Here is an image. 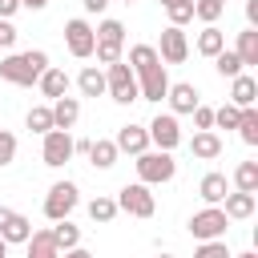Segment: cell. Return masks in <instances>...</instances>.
<instances>
[{
    "mask_svg": "<svg viewBox=\"0 0 258 258\" xmlns=\"http://www.w3.org/2000/svg\"><path fill=\"white\" fill-rule=\"evenodd\" d=\"M109 4H113V0H81V8H85L89 16H101V12L109 8Z\"/></svg>",
    "mask_w": 258,
    "mask_h": 258,
    "instance_id": "cell-41",
    "label": "cell"
},
{
    "mask_svg": "<svg viewBox=\"0 0 258 258\" xmlns=\"http://www.w3.org/2000/svg\"><path fill=\"white\" fill-rule=\"evenodd\" d=\"M93 44H97V36H93V24H89L85 16L64 20V48H69L77 60H89V56H93Z\"/></svg>",
    "mask_w": 258,
    "mask_h": 258,
    "instance_id": "cell-10",
    "label": "cell"
},
{
    "mask_svg": "<svg viewBox=\"0 0 258 258\" xmlns=\"http://www.w3.org/2000/svg\"><path fill=\"white\" fill-rule=\"evenodd\" d=\"M198 129H214V109H210V105H198V109H194V133H198Z\"/></svg>",
    "mask_w": 258,
    "mask_h": 258,
    "instance_id": "cell-40",
    "label": "cell"
},
{
    "mask_svg": "<svg viewBox=\"0 0 258 258\" xmlns=\"http://www.w3.org/2000/svg\"><path fill=\"white\" fill-rule=\"evenodd\" d=\"M77 206H81V185H77L73 177H60V181L48 185V194H44V218H48V222L69 218Z\"/></svg>",
    "mask_w": 258,
    "mask_h": 258,
    "instance_id": "cell-4",
    "label": "cell"
},
{
    "mask_svg": "<svg viewBox=\"0 0 258 258\" xmlns=\"http://www.w3.org/2000/svg\"><path fill=\"white\" fill-rule=\"evenodd\" d=\"M0 258H8V242L4 238H0Z\"/></svg>",
    "mask_w": 258,
    "mask_h": 258,
    "instance_id": "cell-48",
    "label": "cell"
},
{
    "mask_svg": "<svg viewBox=\"0 0 258 258\" xmlns=\"http://www.w3.org/2000/svg\"><path fill=\"white\" fill-rule=\"evenodd\" d=\"M238 137H242L246 145H258V109H242V117H238Z\"/></svg>",
    "mask_w": 258,
    "mask_h": 258,
    "instance_id": "cell-34",
    "label": "cell"
},
{
    "mask_svg": "<svg viewBox=\"0 0 258 258\" xmlns=\"http://www.w3.org/2000/svg\"><path fill=\"white\" fill-rule=\"evenodd\" d=\"M222 12H226V0H194V16L202 24H218Z\"/></svg>",
    "mask_w": 258,
    "mask_h": 258,
    "instance_id": "cell-33",
    "label": "cell"
},
{
    "mask_svg": "<svg viewBox=\"0 0 258 258\" xmlns=\"http://www.w3.org/2000/svg\"><path fill=\"white\" fill-rule=\"evenodd\" d=\"M254 210H258V194L230 189V194L222 198V214H226L230 222H246V218H254Z\"/></svg>",
    "mask_w": 258,
    "mask_h": 258,
    "instance_id": "cell-15",
    "label": "cell"
},
{
    "mask_svg": "<svg viewBox=\"0 0 258 258\" xmlns=\"http://www.w3.org/2000/svg\"><path fill=\"white\" fill-rule=\"evenodd\" d=\"M165 16H169V24H173V28H185V24L194 20V0H181V4L165 8Z\"/></svg>",
    "mask_w": 258,
    "mask_h": 258,
    "instance_id": "cell-36",
    "label": "cell"
},
{
    "mask_svg": "<svg viewBox=\"0 0 258 258\" xmlns=\"http://www.w3.org/2000/svg\"><path fill=\"white\" fill-rule=\"evenodd\" d=\"M230 105H234V109H254V105H258V81H254L250 73H238V77L230 81Z\"/></svg>",
    "mask_w": 258,
    "mask_h": 258,
    "instance_id": "cell-17",
    "label": "cell"
},
{
    "mask_svg": "<svg viewBox=\"0 0 258 258\" xmlns=\"http://www.w3.org/2000/svg\"><path fill=\"white\" fill-rule=\"evenodd\" d=\"M105 93H109L117 105H133V101H141V93H137V77H133V69H129L125 60H117V64L105 69Z\"/></svg>",
    "mask_w": 258,
    "mask_h": 258,
    "instance_id": "cell-7",
    "label": "cell"
},
{
    "mask_svg": "<svg viewBox=\"0 0 258 258\" xmlns=\"http://www.w3.org/2000/svg\"><path fill=\"white\" fill-rule=\"evenodd\" d=\"M52 0H20V8H28V12H44Z\"/></svg>",
    "mask_w": 258,
    "mask_h": 258,
    "instance_id": "cell-44",
    "label": "cell"
},
{
    "mask_svg": "<svg viewBox=\"0 0 258 258\" xmlns=\"http://www.w3.org/2000/svg\"><path fill=\"white\" fill-rule=\"evenodd\" d=\"M85 157H89V165H93V169H113L121 153H117L113 137H97V141H89V153H85Z\"/></svg>",
    "mask_w": 258,
    "mask_h": 258,
    "instance_id": "cell-21",
    "label": "cell"
},
{
    "mask_svg": "<svg viewBox=\"0 0 258 258\" xmlns=\"http://www.w3.org/2000/svg\"><path fill=\"white\" fill-rule=\"evenodd\" d=\"M125 64L133 69V77H141V73H149L153 64H161V56H157V48H153V44H133V48H129V56H125Z\"/></svg>",
    "mask_w": 258,
    "mask_h": 258,
    "instance_id": "cell-24",
    "label": "cell"
},
{
    "mask_svg": "<svg viewBox=\"0 0 258 258\" xmlns=\"http://www.w3.org/2000/svg\"><path fill=\"white\" fill-rule=\"evenodd\" d=\"M157 258H177V254H157Z\"/></svg>",
    "mask_w": 258,
    "mask_h": 258,
    "instance_id": "cell-50",
    "label": "cell"
},
{
    "mask_svg": "<svg viewBox=\"0 0 258 258\" xmlns=\"http://www.w3.org/2000/svg\"><path fill=\"white\" fill-rule=\"evenodd\" d=\"M246 28H258V0H246Z\"/></svg>",
    "mask_w": 258,
    "mask_h": 258,
    "instance_id": "cell-43",
    "label": "cell"
},
{
    "mask_svg": "<svg viewBox=\"0 0 258 258\" xmlns=\"http://www.w3.org/2000/svg\"><path fill=\"white\" fill-rule=\"evenodd\" d=\"M85 210H89V218H93V222H101V226H109V222L117 218V202H113L109 194L89 198V206H85Z\"/></svg>",
    "mask_w": 258,
    "mask_h": 258,
    "instance_id": "cell-30",
    "label": "cell"
},
{
    "mask_svg": "<svg viewBox=\"0 0 258 258\" xmlns=\"http://www.w3.org/2000/svg\"><path fill=\"white\" fill-rule=\"evenodd\" d=\"M137 93H141V101L161 105L165 93H169V73H165V64H153L149 73H141V77H137Z\"/></svg>",
    "mask_w": 258,
    "mask_h": 258,
    "instance_id": "cell-13",
    "label": "cell"
},
{
    "mask_svg": "<svg viewBox=\"0 0 258 258\" xmlns=\"http://www.w3.org/2000/svg\"><path fill=\"white\" fill-rule=\"evenodd\" d=\"M157 4H161V8H173V4H181V0H157Z\"/></svg>",
    "mask_w": 258,
    "mask_h": 258,
    "instance_id": "cell-47",
    "label": "cell"
},
{
    "mask_svg": "<svg viewBox=\"0 0 258 258\" xmlns=\"http://www.w3.org/2000/svg\"><path fill=\"white\" fill-rule=\"evenodd\" d=\"M113 202H117V214H129V218H153L157 214V198L141 181H125Z\"/></svg>",
    "mask_w": 258,
    "mask_h": 258,
    "instance_id": "cell-5",
    "label": "cell"
},
{
    "mask_svg": "<svg viewBox=\"0 0 258 258\" xmlns=\"http://www.w3.org/2000/svg\"><path fill=\"white\" fill-rule=\"evenodd\" d=\"M8 218H12V210H8V206H0V226H4Z\"/></svg>",
    "mask_w": 258,
    "mask_h": 258,
    "instance_id": "cell-46",
    "label": "cell"
},
{
    "mask_svg": "<svg viewBox=\"0 0 258 258\" xmlns=\"http://www.w3.org/2000/svg\"><path fill=\"white\" fill-rule=\"evenodd\" d=\"M222 137L214 133V129H198L194 137H189V153L198 157V161H214V157H222Z\"/></svg>",
    "mask_w": 258,
    "mask_h": 258,
    "instance_id": "cell-19",
    "label": "cell"
},
{
    "mask_svg": "<svg viewBox=\"0 0 258 258\" xmlns=\"http://www.w3.org/2000/svg\"><path fill=\"white\" fill-rule=\"evenodd\" d=\"M133 165H137V181L149 185V189L153 185H169L177 177V157L165 153V149H145V153L133 157Z\"/></svg>",
    "mask_w": 258,
    "mask_h": 258,
    "instance_id": "cell-2",
    "label": "cell"
},
{
    "mask_svg": "<svg viewBox=\"0 0 258 258\" xmlns=\"http://www.w3.org/2000/svg\"><path fill=\"white\" fill-rule=\"evenodd\" d=\"M36 89H40V97H48V105H52L56 97H69V73H64L60 64H48V69L40 73Z\"/></svg>",
    "mask_w": 258,
    "mask_h": 258,
    "instance_id": "cell-16",
    "label": "cell"
},
{
    "mask_svg": "<svg viewBox=\"0 0 258 258\" xmlns=\"http://www.w3.org/2000/svg\"><path fill=\"white\" fill-rule=\"evenodd\" d=\"M60 258H93V254H89V250H85V246H73V250H64V254H60Z\"/></svg>",
    "mask_w": 258,
    "mask_h": 258,
    "instance_id": "cell-45",
    "label": "cell"
},
{
    "mask_svg": "<svg viewBox=\"0 0 258 258\" xmlns=\"http://www.w3.org/2000/svg\"><path fill=\"white\" fill-rule=\"evenodd\" d=\"M20 12V0H0V20H12Z\"/></svg>",
    "mask_w": 258,
    "mask_h": 258,
    "instance_id": "cell-42",
    "label": "cell"
},
{
    "mask_svg": "<svg viewBox=\"0 0 258 258\" xmlns=\"http://www.w3.org/2000/svg\"><path fill=\"white\" fill-rule=\"evenodd\" d=\"M234 52H238V60L246 69H254L258 64V28H242L238 40H234Z\"/></svg>",
    "mask_w": 258,
    "mask_h": 258,
    "instance_id": "cell-26",
    "label": "cell"
},
{
    "mask_svg": "<svg viewBox=\"0 0 258 258\" xmlns=\"http://www.w3.org/2000/svg\"><path fill=\"white\" fill-rule=\"evenodd\" d=\"M93 36H97L93 56H97V64H101V69H109V64L125 60V24H121V20L105 16V20L93 28Z\"/></svg>",
    "mask_w": 258,
    "mask_h": 258,
    "instance_id": "cell-3",
    "label": "cell"
},
{
    "mask_svg": "<svg viewBox=\"0 0 258 258\" xmlns=\"http://www.w3.org/2000/svg\"><path fill=\"white\" fill-rule=\"evenodd\" d=\"M48 234H52V242H56V250H60V254H64V250H73V246H81V226H73L69 218L52 222V226H48Z\"/></svg>",
    "mask_w": 258,
    "mask_h": 258,
    "instance_id": "cell-27",
    "label": "cell"
},
{
    "mask_svg": "<svg viewBox=\"0 0 258 258\" xmlns=\"http://www.w3.org/2000/svg\"><path fill=\"white\" fill-rule=\"evenodd\" d=\"M117 4H137V0H117Z\"/></svg>",
    "mask_w": 258,
    "mask_h": 258,
    "instance_id": "cell-51",
    "label": "cell"
},
{
    "mask_svg": "<svg viewBox=\"0 0 258 258\" xmlns=\"http://www.w3.org/2000/svg\"><path fill=\"white\" fill-rule=\"evenodd\" d=\"M24 250H28V258H60V250H56L48 226H44V230H32V238L24 242Z\"/></svg>",
    "mask_w": 258,
    "mask_h": 258,
    "instance_id": "cell-28",
    "label": "cell"
},
{
    "mask_svg": "<svg viewBox=\"0 0 258 258\" xmlns=\"http://www.w3.org/2000/svg\"><path fill=\"white\" fill-rule=\"evenodd\" d=\"M48 69V52L44 48H28V52H4L0 56V81L32 89L40 81V73Z\"/></svg>",
    "mask_w": 258,
    "mask_h": 258,
    "instance_id": "cell-1",
    "label": "cell"
},
{
    "mask_svg": "<svg viewBox=\"0 0 258 258\" xmlns=\"http://www.w3.org/2000/svg\"><path fill=\"white\" fill-rule=\"evenodd\" d=\"M153 48H157L161 64H185V56H189V36H185V28H173V24H165Z\"/></svg>",
    "mask_w": 258,
    "mask_h": 258,
    "instance_id": "cell-11",
    "label": "cell"
},
{
    "mask_svg": "<svg viewBox=\"0 0 258 258\" xmlns=\"http://www.w3.org/2000/svg\"><path fill=\"white\" fill-rule=\"evenodd\" d=\"M73 133H64V129H48L44 137H40V161L48 165V169H64L69 161H73Z\"/></svg>",
    "mask_w": 258,
    "mask_h": 258,
    "instance_id": "cell-8",
    "label": "cell"
},
{
    "mask_svg": "<svg viewBox=\"0 0 258 258\" xmlns=\"http://www.w3.org/2000/svg\"><path fill=\"white\" fill-rule=\"evenodd\" d=\"M234 189L258 194V161H238V169H234Z\"/></svg>",
    "mask_w": 258,
    "mask_h": 258,
    "instance_id": "cell-31",
    "label": "cell"
},
{
    "mask_svg": "<svg viewBox=\"0 0 258 258\" xmlns=\"http://www.w3.org/2000/svg\"><path fill=\"white\" fill-rule=\"evenodd\" d=\"M0 238H4L8 246H24V242L32 238V218H24V214L12 210V218L0 226Z\"/></svg>",
    "mask_w": 258,
    "mask_h": 258,
    "instance_id": "cell-22",
    "label": "cell"
},
{
    "mask_svg": "<svg viewBox=\"0 0 258 258\" xmlns=\"http://www.w3.org/2000/svg\"><path fill=\"white\" fill-rule=\"evenodd\" d=\"M214 69H218V77H226V81H234L238 73H246V64L238 60V52H234V48H222V52L214 56Z\"/></svg>",
    "mask_w": 258,
    "mask_h": 258,
    "instance_id": "cell-32",
    "label": "cell"
},
{
    "mask_svg": "<svg viewBox=\"0 0 258 258\" xmlns=\"http://www.w3.org/2000/svg\"><path fill=\"white\" fill-rule=\"evenodd\" d=\"M77 89H81V97H101L105 93V69L101 64H85L77 73Z\"/></svg>",
    "mask_w": 258,
    "mask_h": 258,
    "instance_id": "cell-25",
    "label": "cell"
},
{
    "mask_svg": "<svg viewBox=\"0 0 258 258\" xmlns=\"http://www.w3.org/2000/svg\"><path fill=\"white\" fill-rule=\"evenodd\" d=\"M48 109H52V129H64L69 133L81 121V97H56Z\"/></svg>",
    "mask_w": 258,
    "mask_h": 258,
    "instance_id": "cell-18",
    "label": "cell"
},
{
    "mask_svg": "<svg viewBox=\"0 0 258 258\" xmlns=\"http://www.w3.org/2000/svg\"><path fill=\"white\" fill-rule=\"evenodd\" d=\"M194 258H234V254H230V246H226V238H218V242H198V250H194Z\"/></svg>",
    "mask_w": 258,
    "mask_h": 258,
    "instance_id": "cell-37",
    "label": "cell"
},
{
    "mask_svg": "<svg viewBox=\"0 0 258 258\" xmlns=\"http://www.w3.org/2000/svg\"><path fill=\"white\" fill-rule=\"evenodd\" d=\"M16 24L12 20H0V52H12V44H16Z\"/></svg>",
    "mask_w": 258,
    "mask_h": 258,
    "instance_id": "cell-39",
    "label": "cell"
},
{
    "mask_svg": "<svg viewBox=\"0 0 258 258\" xmlns=\"http://www.w3.org/2000/svg\"><path fill=\"white\" fill-rule=\"evenodd\" d=\"M234 258H258V254H254V250H242V254H234Z\"/></svg>",
    "mask_w": 258,
    "mask_h": 258,
    "instance_id": "cell-49",
    "label": "cell"
},
{
    "mask_svg": "<svg viewBox=\"0 0 258 258\" xmlns=\"http://www.w3.org/2000/svg\"><path fill=\"white\" fill-rule=\"evenodd\" d=\"M230 194V177L226 173H218V169H210L202 181H198V198L206 202V206H222V198Z\"/></svg>",
    "mask_w": 258,
    "mask_h": 258,
    "instance_id": "cell-20",
    "label": "cell"
},
{
    "mask_svg": "<svg viewBox=\"0 0 258 258\" xmlns=\"http://www.w3.org/2000/svg\"><path fill=\"white\" fill-rule=\"evenodd\" d=\"M145 133H149V149H165V153H173V149L185 141L173 113H157V117L145 125Z\"/></svg>",
    "mask_w": 258,
    "mask_h": 258,
    "instance_id": "cell-9",
    "label": "cell"
},
{
    "mask_svg": "<svg viewBox=\"0 0 258 258\" xmlns=\"http://www.w3.org/2000/svg\"><path fill=\"white\" fill-rule=\"evenodd\" d=\"M194 48H198L202 56H210V60H214V56H218V52L226 48V32H222L218 24H206V28L198 32V40H194Z\"/></svg>",
    "mask_w": 258,
    "mask_h": 258,
    "instance_id": "cell-23",
    "label": "cell"
},
{
    "mask_svg": "<svg viewBox=\"0 0 258 258\" xmlns=\"http://www.w3.org/2000/svg\"><path fill=\"white\" fill-rule=\"evenodd\" d=\"M185 230H189L194 242H218V238L230 234V218L222 214V206H206L185 222Z\"/></svg>",
    "mask_w": 258,
    "mask_h": 258,
    "instance_id": "cell-6",
    "label": "cell"
},
{
    "mask_svg": "<svg viewBox=\"0 0 258 258\" xmlns=\"http://www.w3.org/2000/svg\"><path fill=\"white\" fill-rule=\"evenodd\" d=\"M24 129L36 133V137H44V133L52 129V109H48V105H32V109L24 113Z\"/></svg>",
    "mask_w": 258,
    "mask_h": 258,
    "instance_id": "cell-29",
    "label": "cell"
},
{
    "mask_svg": "<svg viewBox=\"0 0 258 258\" xmlns=\"http://www.w3.org/2000/svg\"><path fill=\"white\" fill-rule=\"evenodd\" d=\"M238 117H242V109H234V105L226 101L222 109H214V133H218V129H238Z\"/></svg>",
    "mask_w": 258,
    "mask_h": 258,
    "instance_id": "cell-35",
    "label": "cell"
},
{
    "mask_svg": "<svg viewBox=\"0 0 258 258\" xmlns=\"http://www.w3.org/2000/svg\"><path fill=\"white\" fill-rule=\"evenodd\" d=\"M165 101H169V113H173V117H185V113H194V109L202 105V93H198V85H189V81H169Z\"/></svg>",
    "mask_w": 258,
    "mask_h": 258,
    "instance_id": "cell-12",
    "label": "cell"
},
{
    "mask_svg": "<svg viewBox=\"0 0 258 258\" xmlns=\"http://www.w3.org/2000/svg\"><path fill=\"white\" fill-rule=\"evenodd\" d=\"M113 145H117V153H129V157H137V153H145L149 149V133H145V125H121L117 129V137H113Z\"/></svg>",
    "mask_w": 258,
    "mask_h": 258,
    "instance_id": "cell-14",
    "label": "cell"
},
{
    "mask_svg": "<svg viewBox=\"0 0 258 258\" xmlns=\"http://www.w3.org/2000/svg\"><path fill=\"white\" fill-rule=\"evenodd\" d=\"M16 161V133L12 129H0V169Z\"/></svg>",
    "mask_w": 258,
    "mask_h": 258,
    "instance_id": "cell-38",
    "label": "cell"
}]
</instances>
